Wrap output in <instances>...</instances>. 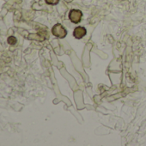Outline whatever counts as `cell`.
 Masks as SVG:
<instances>
[{"label":"cell","mask_w":146,"mask_h":146,"mask_svg":"<svg viewBox=\"0 0 146 146\" xmlns=\"http://www.w3.org/2000/svg\"><path fill=\"white\" fill-rule=\"evenodd\" d=\"M52 33L54 36H56L57 38H59V39H63L67 35L66 29L59 23H57L56 25H54L52 27Z\"/></svg>","instance_id":"obj_1"},{"label":"cell","mask_w":146,"mask_h":146,"mask_svg":"<svg viewBox=\"0 0 146 146\" xmlns=\"http://www.w3.org/2000/svg\"><path fill=\"white\" fill-rule=\"evenodd\" d=\"M83 13L79 10H71L69 12V19L73 23H79L82 20Z\"/></svg>","instance_id":"obj_2"},{"label":"cell","mask_w":146,"mask_h":146,"mask_svg":"<svg viewBox=\"0 0 146 146\" xmlns=\"http://www.w3.org/2000/svg\"><path fill=\"white\" fill-rule=\"evenodd\" d=\"M87 34V30L84 27H77L75 29H74V32H73V35H74V37L76 39H82L83 37H84Z\"/></svg>","instance_id":"obj_3"},{"label":"cell","mask_w":146,"mask_h":146,"mask_svg":"<svg viewBox=\"0 0 146 146\" xmlns=\"http://www.w3.org/2000/svg\"><path fill=\"white\" fill-rule=\"evenodd\" d=\"M17 42V40L16 39V37H14V36H10V37L8 38V43H9L10 45H15Z\"/></svg>","instance_id":"obj_4"},{"label":"cell","mask_w":146,"mask_h":146,"mask_svg":"<svg viewBox=\"0 0 146 146\" xmlns=\"http://www.w3.org/2000/svg\"><path fill=\"white\" fill-rule=\"evenodd\" d=\"M46 3L47 5H56L58 4L59 0H45Z\"/></svg>","instance_id":"obj_5"}]
</instances>
